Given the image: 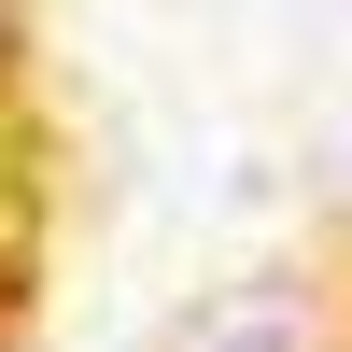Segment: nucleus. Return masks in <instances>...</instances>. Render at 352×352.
<instances>
[{
	"label": "nucleus",
	"mask_w": 352,
	"mask_h": 352,
	"mask_svg": "<svg viewBox=\"0 0 352 352\" xmlns=\"http://www.w3.org/2000/svg\"><path fill=\"white\" fill-rule=\"evenodd\" d=\"M0 43H14V0H0Z\"/></svg>",
	"instance_id": "obj_1"
}]
</instances>
